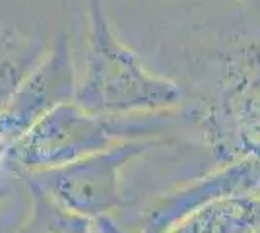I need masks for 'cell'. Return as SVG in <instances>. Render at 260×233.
<instances>
[{
	"label": "cell",
	"instance_id": "6da1fadb",
	"mask_svg": "<svg viewBox=\"0 0 260 233\" xmlns=\"http://www.w3.org/2000/svg\"><path fill=\"white\" fill-rule=\"evenodd\" d=\"M89 20L91 29L86 78L74 97L78 107L101 115L163 109L181 101V89L163 78L150 74L136 55L113 35L101 0L89 2Z\"/></svg>",
	"mask_w": 260,
	"mask_h": 233
},
{
	"label": "cell",
	"instance_id": "7a4b0ae2",
	"mask_svg": "<svg viewBox=\"0 0 260 233\" xmlns=\"http://www.w3.org/2000/svg\"><path fill=\"white\" fill-rule=\"evenodd\" d=\"M76 97L74 64L64 37L56 41L51 55L41 60L25 76L12 93L6 107L0 113V122L6 128H23L56 107L70 103Z\"/></svg>",
	"mask_w": 260,
	"mask_h": 233
},
{
	"label": "cell",
	"instance_id": "3957f363",
	"mask_svg": "<svg viewBox=\"0 0 260 233\" xmlns=\"http://www.w3.org/2000/svg\"><path fill=\"white\" fill-rule=\"evenodd\" d=\"M8 56H10V51H2L0 55V103L4 107L12 97V93L33 70V68L27 70L29 62L23 58V55H14L12 58Z\"/></svg>",
	"mask_w": 260,
	"mask_h": 233
}]
</instances>
